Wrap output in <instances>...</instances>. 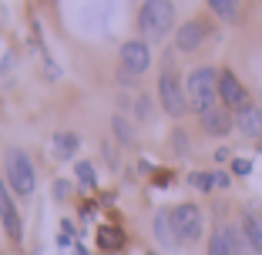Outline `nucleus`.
I'll return each mask as SVG.
<instances>
[{
	"label": "nucleus",
	"mask_w": 262,
	"mask_h": 255,
	"mask_svg": "<svg viewBox=\"0 0 262 255\" xmlns=\"http://www.w3.org/2000/svg\"><path fill=\"white\" fill-rule=\"evenodd\" d=\"M185 94H188V108L195 114H205L219 104V71L202 64L185 78Z\"/></svg>",
	"instance_id": "1"
},
{
	"label": "nucleus",
	"mask_w": 262,
	"mask_h": 255,
	"mask_svg": "<svg viewBox=\"0 0 262 255\" xmlns=\"http://www.w3.org/2000/svg\"><path fill=\"white\" fill-rule=\"evenodd\" d=\"M138 31L145 40H165L175 31V4L171 0H145L138 10Z\"/></svg>",
	"instance_id": "2"
},
{
	"label": "nucleus",
	"mask_w": 262,
	"mask_h": 255,
	"mask_svg": "<svg viewBox=\"0 0 262 255\" xmlns=\"http://www.w3.org/2000/svg\"><path fill=\"white\" fill-rule=\"evenodd\" d=\"M4 171H7V185L14 195L20 198H31L34 188H37V168H34V158L20 148H7L4 155Z\"/></svg>",
	"instance_id": "3"
},
{
	"label": "nucleus",
	"mask_w": 262,
	"mask_h": 255,
	"mask_svg": "<svg viewBox=\"0 0 262 255\" xmlns=\"http://www.w3.org/2000/svg\"><path fill=\"white\" fill-rule=\"evenodd\" d=\"M158 104L168 118H185L188 111V94H185V84H182V74L165 61V71L158 78Z\"/></svg>",
	"instance_id": "4"
},
{
	"label": "nucleus",
	"mask_w": 262,
	"mask_h": 255,
	"mask_svg": "<svg viewBox=\"0 0 262 255\" xmlns=\"http://www.w3.org/2000/svg\"><path fill=\"white\" fill-rule=\"evenodd\" d=\"M168 215H171V228H175L178 245H195V242L202 239V232H205V215H202L199 205L182 201V205L168 208Z\"/></svg>",
	"instance_id": "5"
},
{
	"label": "nucleus",
	"mask_w": 262,
	"mask_h": 255,
	"mask_svg": "<svg viewBox=\"0 0 262 255\" xmlns=\"http://www.w3.org/2000/svg\"><path fill=\"white\" fill-rule=\"evenodd\" d=\"M219 104L229 108L232 114L252 108V94H249V87L242 84V81L235 78V71H229V67L219 71Z\"/></svg>",
	"instance_id": "6"
},
{
	"label": "nucleus",
	"mask_w": 262,
	"mask_h": 255,
	"mask_svg": "<svg viewBox=\"0 0 262 255\" xmlns=\"http://www.w3.org/2000/svg\"><path fill=\"white\" fill-rule=\"evenodd\" d=\"M208 34H212V27H208V20H202V17H192V20L178 24L175 27V51L178 54H195L208 40Z\"/></svg>",
	"instance_id": "7"
},
{
	"label": "nucleus",
	"mask_w": 262,
	"mask_h": 255,
	"mask_svg": "<svg viewBox=\"0 0 262 255\" xmlns=\"http://www.w3.org/2000/svg\"><path fill=\"white\" fill-rule=\"evenodd\" d=\"M121 67L124 74H145L151 67V47L145 37H131L121 44Z\"/></svg>",
	"instance_id": "8"
},
{
	"label": "nucleus",
	"mask_w": 262,
	"mask_h": 255,
	"mask_svg": "<svg viewBox=\"0 0 262 255\" xmlns=\"http://www.w3.org/2000/svg\"><path fill=\"white\" fill-rule=\"evenodd\" d=\"M0 225H4V232H7V239L14 242V245L24 242V218H20V212H17V205H14V195L7 192L4 181H0Z\"/></svg>",
	"instance_id": "9"
},
{
	"label": "nucleus",
	"mask_w": 262,
	"mask_h": 255,
	"mask_svg": "<svg viewBox=\"0 0 262 255\" xmlns=\"http://www.w3.org/2000/svg\"><path fill=\"white\" fill-rule=\"evenodd\" d=\"M199 124H202V131H205L208 138H225V134H232V128H235V114H232L229 108H222V104H215L212 111L199 114Z\"/></svg>",
	"instance_id": "10"
},
{
	"label": "nucleus",
	"mask_w": 262,
	"mask_h": 255,
	"mask_svg": "<svg viewBox=\"0 0 262 255\" xmlns=\"http://www.w3.org/2000/svg\"><path fill=\"white\" fill-rule=\"evenodd\" d=\"M235 131L252 141H262V104H252V108L235 114Z\"/></svg>",
	"instance_id": "11"
},
{
	"label": "nucleus",
	"mask_w": 262,
	"mask_h": 255,
	"mask_svg": "<svg viewBox=\"0 0 262 255\" xmlns=\"http://www.w3.org/2000/svg\"><path fill=\"white\" fill-rule=\"evenodd\" d=\"M205 4L222 24H239L242 20V0H205Z\"/></svg>",
	"instance_id": "12"
},
{
	"label": "nucleus",
	"mask_w": 262,
	"mask_h": 255,
	"mask_svg": "<svg viewBox=\"0 0 262 255\" xmlns=\"http://www.w3.org/2000/svg\"><path fill=\"white\" fill-rule=\"evenodd\" d=\"M242 228H246L252 248H255V252H262V205H259V208H249L246 215H242Z\"/></svg>",
	"instance_id": "13"
},
{
	"label": "nucleus",
	"mask_w": 262,
	"mask_h": 255,
	"mask_svg": "<svg viewBox=\"0 0 262 255\" xmlns=\"http://www.w3.org/2000/svg\"><path fill=\"white\" fill-rule=\"evenodd\" d=\"M155 239L162 242L165 248H178V239H175V228H171V215L168 208H162L155 215Z\"/></svg>",
	"instance_id": "14"
},
{
	"label": "nucleus",
	"mask_w": 262,
	"mask_h": 255,
	"mask_svg": "<svg viewBox=\"0 0 262 255\" xmlns=\"http://www.w3.org/2000/svg\"><path fill=\"white\" fill-rule=\"evenodd\" d=\"M225 235H229L232 255H255V248H252V242H249V235H246V228H242V222H239V225H225Z\"/></svg>",
	"instance_id": "15"
},
{
	"label": "nucleus",
	"mask_w": 262,
	"mask_h": 255,
	"mask_svg": "<svg viewBox=\"0 0 262 255\" xmlns=\"http://www.w3.org/2000/svg\"><path fill=\"white\" fill-rule=\"evenodd\" d=\"M77 148H81V141H77L74 131H57L54 134V155L61 158V161H71V158L77 155Z\"/></svg>",
	"instance_id": "16"
},
{
	"label": "nucleus",
	"mask_w": 262,
	"mask_h": 255,
	"mask_svg": "<svg viewBox=\"0 0 262 255\" xmlns=\"http://www.w3.org/2000/svg\"><path fill=\"white\" fill-rule=\"evenodd\" d=\"M208 255H232V245H229V235H225V225L215 228L208 235Z\"/></svg>",
	"instance_id": "17"
},
{
	"label": "nucleus",
	"mask_w": 262,
	"mask_h": 255,
	"mask_svg": "<svg viewBox=\"0 0 262 255\" xmlns=\"http://www.w3.org/2000/svg\"><path fill=\"white\" fill-rule=\"evenodd\" d=\"M111 128H115V134H118V141H121V145H135V128H131L121 114L111 118Z\"/></svg>",
	"instance_id": "18"
},
{
	"label": "nucleus",
	"mask_w": 262,
	"mask_h": 255,
	"mask_svg": "<svg viewBox=\"0 0 262 255\" xmlns=\"http://www.w3.org/2000/svg\"><path fill=\"white\" fill-rule=\"evenodd\" d=\"M188 185L199 188V192H212L215 188V171H192L188 175Z\"/></svg>",
	"instance_id": "19"
},
{
	"label": "nucleus",
	"mask_w": 262,
	"mask_h": 255,
	"mask_svg": "<svg viewBox=\"0 0 262 255\" xmlns=\"http://www.w3.org/2000/svg\"><path fill=\"white\" fill-rule=\"evenodd\" d=\"M74 171H77V181H84V188H98V171H94L91 161H77Z\"/></svg>",
	"instance_id": "20"
},
{
	"label": "nucleus",
	"mask_w": 262,
	"mask_h": 255,
	"mask_svg": "<svg viewBox=\"0 0 262 255\" xmlns=\"http://www.w3.org/2000/svg\"><path fill=\"white\" fill-rule=\"evenodd\" d=\"M101 245H104V248H118V245H121V232L101 228Z\"/></svg>",
	"instance_id": "21"
},
{
	"label": "nucleus",
	"mask_w": 262,
	"mask_h": 255,
	"mask_svg": "<svg viewBox=\"0 0 262 255\" xmlns=\"http://www.w3.org/2000/svg\"><path fill=\"white\" fill-rule=\"evenodd\" d=\"M249 171H252V161H249V158H232V175L246 178Z\"/></svg>",
	"instance_id": "22"
},
{
	"label": "nucleus",
	"mask_w": 262,
	"mask_h": 255,
	"mask_svg": "<svg viewBox=\"0 0 262 255\" xmlns=\"http://www.w3.org/2000/svg\"><path fill=\"white\" fill-rule=\"evenodd\" d=\"M175 148L182 151V155H188V138H185V131H182V128L175 131Z\"/></svg>",
	"instance_id": "23"
},
{
	"label": "nucleus",
	"mask_w": 262,
	"mask_h": 255,
	"mask_svg": "<svg viewBox=\"0 0 262 255\" xmlns=\"http://www.w3.org/2000/svg\"><path fill=\"white\" fill-rule=\"evenodd\" d=\"M148 104H151V101H148L145 94H141V98H138V108H135V111H138V118H141V121H145V118L151 114V108H148Z\"/></svg>",
	"instance_id": "24"
},
{
	"label": "nucleus",
	"mask_w": 262,
	"mask_h": 255,
	"mask_svg": "<svg viewBox=\"0 0 262 255\" xmlns=\"http://www.w3.org/2000/svg\"><path fill=\"white\" fill-rule=\"evenodd\" d=\"M232 185V175H225V171H215V188H229Z\"/></svg>",
	"instance_id": "25"
},
{
	"label": "nucleus",
	"mask_w": 262,
	"mask_h": 255,
	"mask_svg": "<svg viewBox=\"0 0 262 255\" xmlns=\"http://www.w3.org/2000/svg\"><path fill=\"white\" fill-rule=\"evenodd\" d=\"M54 198H68V181H54Z\"/></svg>",
	"instance_id": "26"
},
{
	"label": "nucleus",
	"mask_w": 262,
	"mask_h": 255,
	"mask_svg": "<svg viewBox=\"0 0 262 255\" xmlns=\"http://www.w3.org/2000/svg\"><path fill=\"white\" fill-rule=\"evenodd\" d=\"M229 158H232V155L225 151V148H219V151H215V161H229Z\"/></svg>",
	"instance_id": "27"
}]
</instances>
